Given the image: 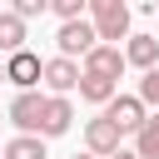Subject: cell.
<instances>
[{
    "mask_svg": "<svg viewBox=\"0 0 159 159\" xmlns=\"http://www.w3.org/2000/svg\"><path fill=\"white\" fill-rule=\"evenodd\" d=\"M5 159H45V144H40L35 134H15V139L5 144Z\"/></svg>",
    "mask_w": 159,
    "mask_h": 159,
    "instance_id": "5bb4252c",
    "label": "cell"
},
{
    "mask_svg": "<svg viewBox=\"0 0 159 159\" xmlns=\"http://www.w3.org/2000/svg\"><path fill=\"white\" fill-rule=\"evenodd\" d=\"M0 80H5V65H0Z\"/></svg>",
    "mask_w": 159,
    "mask_h": 159,
    "instance_id": "d6986e66",
    "label": "cell"
},
{
    "mask_svg": "<svg viewBox=\"0 0 159 159\" xmlns=\"http://www.w3.org/2000/svg\"><path fill=\"white\" fill-rule=\"evenodd\" d=\"M45 84H50V94H70V89H80V60H65V55H55V60H45Z\"/></svg>",
    "mask_w": 159,
    "mask_h": 159,
    "instance_id": "ba28073f",
    "label": "cell"
},
{
    "mask_svg": "<svg viewBox=\"0 0 159 159\" xmlns=\"http://www.w3.org/2000/svg\"><path fill=\"white\" fill-rule=\"evenodd\" d=\"M25 50V20L15 15V10H0V55L10 60V55H20Z\"/></svg>",
    "mask_w": 159,
    "mask_h": 159,
    "instance_id": "8fae6325",
    "label": "cell"
},
{
    "mask_svg": "<svg viewBox=\"0 0 159 159\" xmlns=\"http://www.w3.org/2000/svg\"><path fill=\"white\" fill-rule=\"evenodd\" d=\"M89 25L99 30V45L129 40V5H124V0H94V5H89Z\"/></svg>",
    "mask_w": 159,
    "mask_h": 159,
    "instance_id": "6da1fadb",
    "label": "cell"
},
{
    "mask_svg": "<svg viewBox=\"0 0 159 159\" xmlns=\"http://www.w3.org/2000/svg\"><path fill=\"white\" fill-rule=\"evenodd\" d=\"M124 65H134V70H159V35H129V45H124Z\"/></svg>",
    "mask_w": 159,
    "mask_h": 159,
    "instance_id": "9c48e42d",
    "label": "cell"
},
{
    "mask_svg": "<svg viewBox=\"0 0 159 159\" xmlns=\"http://www.w3.org/2000/svg\"><path fill=\"white\" fill-rule=\"evenodd\" d=\"M0 159H5V149H0Z\"/></svg>",
    "mask_w": 159,
    "mask_h": 159,
    "instance_id": "44dd1931",
    "label": "cell"
},
{
    "mask_svg": "<svg viewBox=\"0 0 159 159\" xmlns=\"http://www.w3.org/2000/svg\"><path fill=\"white\" fill-rule=\"evenodd\" d=\"M119 139H124V134H119L104 114H94V119L84 124V144H89L94 159H114V154H119Z\"/></svg>",
    "mask_w": 159,
    "mask_h": 159,
    "instance_id": "8992f818",
    "label": "cell"
},
{
    "mask_svg": "<svg viewBox=\"0 0 159 159\" xmlns=\"http://www.w3.org/2000/svg\"><path fill=\"white\" fill-rule=\"evenodd\" d=\"M139 99H144V109L159 114V70H149V75L139 80Z\"/></svg>",
    "mask_w": 159,
    "mask_h": 159,
    "instance_id": "9a60e30c",
    "label": "cell"
},
{
    "mask_svg": "<svg viewBox=\"0 0 159 159\" xmlns=\"http://www.w3.org/2000/svg\"><path fill=\"white\" fill-rule=\"evenodd\" d=\"M119 89H114V80H104V75H84L80 70V99H89V104H109Z\"/></svg>",
    "mask_w": 159,
    "mask_h": 159,
    "instance_id": "7c38bea8",
    "label": "cell"
},
{
    "mask_svg": "<svg viewBox=\"0 0 159 159\" xmlns=\"http://www.w3.org/2000/svg\"><path fill=\"white\" fill-rule=\"evenodd\" d=\"M5 80H10L20 94H30V89L45 80V60H40L35 50H20V55H10V60H5Z\"/></svg>",
    "mask_w": 159,
    "mask_h": 159,
    "instance_id": "277c9868",
    "label": "cell"
},
{
    "mask_svg": "<svg viewBox=\"0 0 159 159\" xmlns=\"http://www.w3.org/2000/svg\"><path fill=\"white\" fill-rule=\"evenodd\" d=\"M104 119H109L119 134H139V129L149 124V109H144L139 94H114V99L104 104Z\"/></svg>",
    "mask_w": 159,
    "mask_h": 159,
    "instance_id": "7a4b0ae2",
    "label": "cell"
},
{
    "mask_svg": "<svg viewBox=\"0 0 159 159\" xmlns=\"http://www.w3.org/2000/svg\"><path fill=\"white\" fill-rule=\"evenodd\" d=\"M50 10V0H15V15L20 20H35V15H45Z\"/></svg>",
    "mask_w": 159,
    "mask_h": 159,
    "instance_id": "2e32d148",
    "label": "cell"
},
{
    "mask_svg": "<svg viewBox=\"0 0 159 159\" xmlns=\"http://www.w3.org/2000/svg\"><path fill=\"white\" fill-rule=\"evenodd\" d=\"M154 10H159V0H154Z\"/></svg>",
    "mask_w": 159,
    "mask_h": 159,
    "instance_id": "ffe728a7",
    "label": "cell"
},
{
    "mask_svg": "<svg viewBox=\"0 0 159 159\" xmlns=\"http://www.w3.org/2000/svg\"><path fill=\"white\" fill-rule=\"evenodd\" d=\"M55 45H60V55H65V60H75V55H89V50H99V30H94L89 20H70V25H60Z\"/></svg>",
    "mask_w": 159,
    "mask_h": 159,
    "instance_id": "3957f363",
    "label": "cell"
},
{
    "mask_svg": "<svg viewBox=\"0 0 159 159\" xmlns=\"http://www.w3.org/2000/svg\"><path fill=\"white\" fill-rule=\"evenodd\" d=\"M134 154L139 159H159V114H149V124L134 134Z\"/></svg>",
    "mask_w": 159,
    "mask_h": 159,
    "instance_id": "4fadbf2b",
    "label": "cell"
},
{
    "mask_svg": "<svg viewBox=\"0 0 159 159\" xmlns=\"http://www.w3.org/2000/svg\"><path fill=\"white\" fill-rule=\"evenodd\" d=\"M70 119H75V109H70V99H60V94H50L45 99V119H40V134H65L70 129Z\"/></svg>",
    "mask_w": 159,
    "mask_h": 159,
    "instance_id": "30bf717a",
    "label": "cell"
},
{
    "mask_svg": "<svg viewBox=\"0 0 159 159\" xmlns=\"http://www.w3.org/2000/svg\"><path fill=\"white\" fill-rule=\"evenodd\" d=\"M45 99H50V94H35V89H30V94H15V99H10V109H5V119H10L20 134H40Z\"/></svg>",
    "mask_w": 159,
    "mask_h": 159,
    "instance_id": "5b68a950",
    "label": "cell"
},
{
    "mask_svg": "<svg viewBox=\"0 0 159 159\" xmlns=\"http://www.w3.org/2000/svg\"><path fill=\"white\" fill-rule=\"evenodd\" d=\"M75 159H94V154H75Z\"/></svg>",
    "mask_w": 159,
    "mask_h": 159,
    "instance_id": "ac0fdd59",
    "label": "cell"
},
{
    "mask_svg": "<svg viewBox=\"0 0 159 159\" xmlns=\"http://www.w3.org/2000/svg\"><path fill=\"white\" fill-rule=\"evenodd\" d=\"M0 119H5V109H0Z\"/></svg>",
    "mask_w": 159,
    "mask_h": 159,
    "instance_id": "7402d4cb",
    "label": "cell"
},
{
    "mask_svg": "<svg viewBox=\"0 0 159 159\" xmlns=\"http://www.w3.org/2000/svg\"><path fill=\"white\" fill-rule=\"evenodd\" d=\"M114 159H139V154H134V149H119V154H114Z\"/></svg>",
    "mask_w": 159,
    "mask_h": 159,
    "instance_id": "e0dca14e",
    "label": "cell"
},
{
    "mask_svg": "<svg viewBox=\"0 0 159 159\" xmlns=\"http://www.w3.org/2000/svg\"><path fill=\"white\" fill-rule=\"evenodd\" d=\"M84 75H104V80H114L119 84V75H124V50L119 45H99V50H89L84 55V65H80Z\"/></svg>",
    "mask_w": 159,
    "mask_h": 159,
    "instance_id": "52a82bcc",
    "label": "cell"
}]
</instances>
